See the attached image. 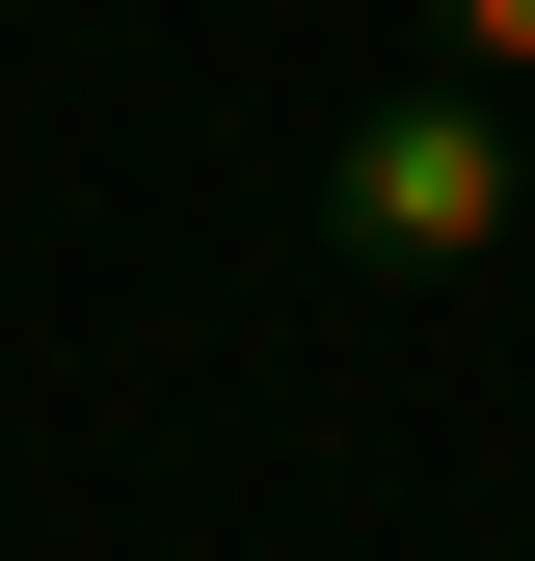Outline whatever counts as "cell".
Instances as JSON below:
<instances>
[{"mask_svg":"<svg viewBox=\"0 0 535 561\" xmlns=\"http://www.w3.org/2000/svg\"><path fill=\"white\" fill-rule=\"evenodd\" d=\"M509 187H535V134H509L482 81H429V107H349L321 241H349V267H482V241H509Z\"/></svg>","mask_w":535,"mask_h":561,"instance_id":"obj_1","label":"cell"},{"mask_svg":"<svg viewBox=\"0 0 535 561\" xmlns=\"http://www.w3.org/2000/svg\"><path fill=\"white\" fill-rule=\"evenodd\" d=\"M429 54L455 81H535V0H429Z\"/></svg>","mask_w":535,"mask_h":561,"instance_id":"obj_2","label":"cell"}]
</instances>
